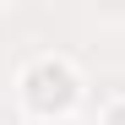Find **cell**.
Returning a JSON list of instances; mask_svg holds the SVG:
<instances>
[{
	"label": "cell",
	"mask_w": 125,
	"mask_h": 125,
	"mask_svg": "<svg viewBox=\"0 0 125 125\" xmlns=\"http://www.w3.org/2000/svg\"><path fill=\"white\" fill-rule=\"evenodd\" d=\"M103 125H125V98L114 103V109H109V114H103Z\"/></svg>",
	"instance_id": "obj_2"
},
{
	"label": "cell",
	"mask_w": 125,
	"mask_h": 125,
	"mask_svg": "<svg viewBox=\"0 0 125 125\" xmlns=\"http://www.w3.org/2000/svg\"><path fill=\"white\" fill-rule=\"evenodd\" d=\"M22 98H27V109L38 114H60V109H71V98H76V71L65 65V60H33V65L22 71Z\"/></svg>",
	"instance_id": "obj_1"
}]
</instances>
